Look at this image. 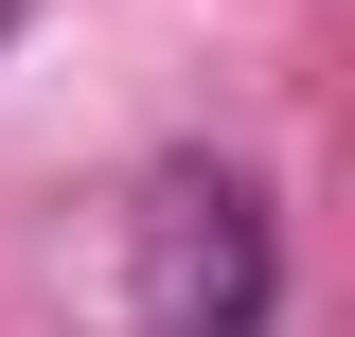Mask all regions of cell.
I'll return each instance as SVG.
<instances>
[{"label": "cell", "mask_w": 355, "mask_h": 337, "mask_svg": "<svg viewBox=\"0 0 355 337\" xmlns=\"http://www.w3.org/2000/svg\"><path fill=\"white\" fill-rule=\"evenodd\" d=\"M0 18H18V0H0Z\"/></svg>", "instance_id": "7a4b0ae2"}, {"label": "cell", "mask_w": 355, "mask_h": 337, "mask_svg": "<svg viewBox=\"0 0 355 337\" xmlns=\"http://www.w3.org/2000/svg\"><path fill=\"white\" fill-rule=\"evenodd\" d=\"M125 284L142 337H266L284 320V213H266L249 160H160L125 213Z\"/></svg>", "instance_id": "6da1fadb"}]
</instances>
